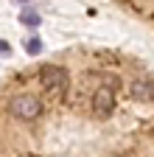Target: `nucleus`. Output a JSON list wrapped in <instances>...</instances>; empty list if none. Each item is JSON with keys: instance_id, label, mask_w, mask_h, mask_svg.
I'll list each match as a JSON object with an SVG mask.
<instances>
[{"instance_id": "obj_1", "label": "nucleus", "mask_w": 154, "mask_h": 157, "mask_svg": "<svg viewBox=\"0 0 154 157\" xmlns=\"http://www.w3.org/2000/svg\"><path fill=\"white\" fill-rule=\"evenodd\" d=\"M9 112L17 121H34V118H39V112H42V101L36 95H28V93L14 95L9 101Z\"/></svg>"}, {"instance_id": "obj_2", "label": "nucleus", "mask_w": 154, "mask_h": 157, "mask_svg": "<svg viewBox=\"0 0 154 157\" xmlns=\"http://www.w3.org/2000/svg\"><path fill=\"white\" fill-rule=\"evenodd\" d=\"M39 82L48 93H65L67 87V70L59 67V65H45L39 70Z\"/></svg>"}, {"instance_id": "obj_3", "label": "nucleus", "mask_w": 154, "mask_h": 157, "mask_svg": "<svg viewBox=\"0 0 154 157\" xmlns=\"http://www.w3.org/2000/svg\"><path fill=\"white\" fill-rule=\"evenodd\" d=\"M115 109V90L112 87H98L92 95V112L98 118H107Z\"/></svg>"}, {"instance_id": "obj_4", "label": "nucleus", "mask_w": 154, "mask_h": 157, "mask_svg": "<svg viewBox=\"0 0 154 157\" xmlns=\"http://www.w3.org/2000/svg\"><path fill=\"white\" fill-rule=\"evenodd\" d=\"M129 95L134 98V101H154V82H148V78H137V82H132Z\"/></svg>"}, {"instance_id": "obj_5", "label": "nucleus", "mask_w": 154, "mask_h": 157, "mask_svg": "<svg viewBox=\"0 0 154 157\" xmlns=\"http://www.w3.org/2000/svg\"><path fill=\"white\" fill-rule=\"evenodd\" d=\"M20 23H23V25H28V28H36V25H39V14L31 11V9H25V11L20 14Z\"/></svg>"}, {"instance_id": "obj_6", "label": "nucleus", "mask_w": 154, "mask_h": 157, "mask_svg": "<svg viewBox=\"0 0 154 157\" xmlns=\"http://www.w3.org/2000/svg\"><path fill=\"white\" fill-rule=\"evenodd\" d=\"M25 51H28L31 56H39V53H42V39H36V36H31L28 42H25Z\"/></svg>"}, {"instance_id": "obj_7", "label": "nucleus", "mask_w": 154, "mask_h": 157, "mask_svg": "<svg viewBox=\"0 0 154 157\" xmlns=\"http://www.w3.org/2000/svg\"><path fill=\"white\" fill-rule=\"evenodd\" d=\"M11 53V45L6 42V39H0V56H9Z\"/></svg>"}, {"instance_id": "obj_8", "label": "nucleus", "mask_w": 154, "mask_h": 157, "mask_svg": "<svg viewBox=\"0 0 154 157\" xmlns=\"http://www.w3.org/2000/svg\"><path fill=\"white\" fill-rule=\"evenodd\" d=\"M20 3H31V0H20Z\"/></svg>"}]
</instances>
